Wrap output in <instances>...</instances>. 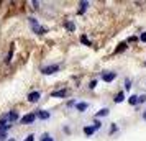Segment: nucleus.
<instances>
[{
	"label": "nucleus",
	"mask_w": 146,
	"mask_h": 141,
	"mask_svg": "<svg viewBox=\"0 0 146 141\" xmlns=\"http://www.w3.org/2000/svg\"><path fill=\"white\" fill-rule=\"evenodd\" d=\"M28 23H30V26H31V31H33V33H36V34H44L48 31L46 28L41 26L40 21L36 20V18H33V17H30V18H28Z\"/></svg>",
	"instance_id": "1"
},
{
	"label": "nucleus",
	"mask_w": 146,
	"mask_h": 141,
	"mask_svg": "<svg viewBox=\"0 0 146 141\" xmlns=\"http://www.w3.org/2000/svg\"><path fill=\"white\" fill-rule=\"evenodd\" d=\"M36 112H31V113H27V115H23L20 118V123L21 125H31V123H35L36 121Z\"/></svg>",
	"instance_id": "2"
},
{
	"label": "nucleus",
	"mask_w": 146,
	"mask_h": 141,
	"mask_svg": "<svg viewBox=\"0 0 146 141\" xmlns=\"http://www.w3.org/2000/svg\"><path fill=\"white\" fill-rule=\"evenodd\" d=\"M59 69H61L59 64H51V66L43 67V69H41V74H44V75H53V74H56V72H59Z\"/></svg>",
	"instance_id": "3"
},
{
	"label": "nucleus",
	"mask_w": 146,
	"mask_h": 141,
	"mask_svg": "<svg viewBox=\"0 0 146 141\" xmlns=\"http://www.w3.org/2000/svg\"><path fill=\"white\" fill-rule=\"evenodd\" d=\"M3 117H5V118H7V121H8V123H12V125H13L15 121H20V115H18V112H17V110H10V112H8V113H5Z\"/></svg>",
	"instance_id": "4"
},
{
	"label": "nucleus",
	"mask_w": 146,
	"mask_h": 141,
	"mask_svg": "<svg viewBox=\"0 0 146 141\" xmlns=\"http://www.w3.org/2000/svg\"><path fill=\"white\" fill-rule=\"evenodd\" d=\"M100 79L104 82H113L117 79V72H112V71H108V72H102L100 74Z\"/></svg>",
	"instance_id": "5"
},
{
	"label": "nucleus",
	"mask_w": 146,
	"mask_h": 141,
	"mask_svg": "<svg viewBox=\"0 0 146 141\" xmlns=\"http://www.w3.org/2000/svg\"><path fill=\"white\" fill-rule=\"evenodd\" d=\"M27 99H28V102H30V103H36V102L41 99V94L38 92V90H33V92H30V94H28Z\"/></svg>",
	"instance_id": "6"
},
{
	"label": "nucleus",
	"mask_w": 146,
	"mask_h": 141,
	"mask_svg": "<svg viewBox=\"0 0 146 141\" xmlns=\"http://www.w3.org/2000/svg\"><path fill=\"white\" fill-rule=\"evenodd\" d=\"M36 117H38V120H49L51 118V112H48V110H38Z\"/></svg>",
	"instance_id": "7"
},
{
	"label": "nucleus",
	"mask_w": 146,
	"mask_h": 141,
	"mask_svg": "<svg viewBox=\"0 0 146 141\" xmlns=\"http://www.w3.org/2000/svg\"><path fill=\"white\" fill-rule=\"evenodd\" d=\"M66 95H67L66 89H62V90H54V92H51V99H64Z\"/></svg>",
	"instance_id": "8"
},
{
	"label": "nucleus",
	"mask_w": 146,
	"mask_h": 141,
	"mask_svg": "<svg viewBox=\"0 0 146 141\" xmlns=\"http://www.w3.org/2000/svg\"><path fill=\"white\" fill-rule=\"evenodd\" d=\"M87 108H89V103H87V102H77V103H76V110H77L79 113L86 112Z\"/></svg>",
	"instance_id": "9"
},
{
	"label": "nucleus",
	"mask_w": 146,
	"mask_h": 141,
	"mask_svg": "<svg viewBox=\"0 0 146 141\" xmlns=\"http://www.w3.org/2000/svg\"><path fill=\"white\" fill-rule=\"evenodd\" d=\"M94 133H95V128H94L92 125H86V126H84V134H86V136L90 138V136H94Z\"/></svg>",
	"instance_id": "10"
},
{
	"label": "nucleus",
	"mask_w": 146,
	"mask_h": 141,
	"mask_svg": "<svg viewBox=\"0 0 146 141\" xmlns=\"http://www.w3.org/2000/svg\"><path fill=\"white\" fill-rule=\"evenodd\" d=\"M123 100H125V90H120L118 94L115 95V99H113V102H115V103H121Z\"/></svg>",
	"instance_id": "11"
},
{
	"label": "nucleus",
	"mask_w": 146,
	"mask_h": 141,
	"mask_svg": "<svg viewBox=\"0 0 146 141\" xmlns=\"http://www.w3.org/2000/svg\"><path fill=\"white\" fill-rule=\"evenodd\" d=\"M108 113H110V110H108V108H100L99 112L95 113V118H102V117H108Z\"/></svg>",
	"instance_id": "12"
},
{
	"label": "nucleus",
	"mask_w": 146,
	"mask_h": 141,
	"mask_svg": "<svg viewBox=\"0 0 146 141\" xmlns=\"http://www.w3.org/2000/svg\"><path fill=\"white\" fill-rule=\"evenodd\" d=\"M90 3L89 2H86V0H82V2H79V7H80V10H79V15H82L84 12L87 10V7H89Z\"/></svg>",
	"instance_id": "13"
},
{
	"label": "nucleus",
	"mask_w": 146,
	"mask_h": 141,
	"mask_svg": "<svg viewBox=\"0 0 146 141\" xmlns=\"http://www.w3.org/2000/svg\"><path fill=\"white\" fill-rule=\"evenodd\" d=\"M64 28H66L67 31H71V33L76 31V25H74L72 21H66V23H64Z\"/></svg>",
	"instance_id": "14"
},
{
	"label": "nucleus",
	"mask_w": 146,
	"mask_h": 141,
	"mask_svg": "<svg viewBox=\"0 0 146 141\" xmlns=\"http://www.w3.org/2000/svg\"><path fill=\"white\" fill-rule=\"evenodd\" d=\"M128 103H130L131 107H136V105H138V95H130V99H128Z\"/></svg>",
	"instance_id": "15"
},
{
	"label": "nucleus",
	"mask_w": 146,
	"mask_h": 141,
	"mask_svg": "<svg viewBox=\"0 0 146 141\" xmlns=\"http://www.w3.org/2000/svg\"><path fill=\"white\" fill-rule=\"evenodd\" d=\"M12 58H13V46L10 48V51H8L7 58H5V64H10V62H12Z\"/></svg>",
	"instance_id": "16"
},
{
	"label": "nucleus",
	"mask_w": 146,
	"mask_h": 141,
	"mask_svg": "<svg viewBox=\"0 0 146 141\" xmlns=\"http://www.w3.org/2000/svg\"><path fill=\"white\" fill-rule=\"evenodd\" d=\"M40 141H54V140H53V136H51L49 133H43L41 138H40Z\"/></svg>",
	"instance_id": "17"
},
{
	"label": "nucleus",
	"mask_w": 146,
	"mask_h": 141,
	"mask_svg": "<svg viewBox=\"0 0 146 141\" xmlns=\"http://www.w3.org/2000/svg\"><path fill=\"white\" fill-rule=\"evenodd\" d=\"M123 87H125V90H130V89L133 87L131 79H128V77H126V79H125V84H123Z\"/></svg>",
	"instance_id": "18"
},
{
	"label": "nucleus",
	"mask_w": 146,
	"mask_h": 141,
	"mask_svg": "<svg viewBox=\"0 0 146 141\" xmlns=\"http://www.w3.org/2000/svg\"><path fill=\"white\" fill-rule=\"evenodd\" d=\"M80 43H82V44H86V46H90V41H89V38H87L86 34H80Z\"/></svg>",
	"instance_id": "19"
},
{
	"label": "nucleus",
	"mask_w": 146,
	"mask_h": 141,
	"mask_svg": "<svg viewBox=\"0 0 146 141\" xmlns=\"http://www.w3.org/2000/svg\"><path fill=\"white\" fill-rule=\"evenodd\" d=\"M125 49H126V43H120V44H118V48L115 49V53L118 54V53H121V51H125Z\"/></svg>",
	"instance_id": "20"
},
{
	"label": "nucleus",
	"mask_w": 146,
	"mask_h": 141,
	"mask_svg": "<svg viewBox=\"0 0 146 141\" xmlns=\"http://www.w3.org/2000/svg\"><path fill=\"white\" fill-rule=\"evenodd\" d=\"M94 128H95V131H97V130H100V128H102V123H100L99 121V118H95V120H94V125H92Z\"/></svg>",
	"instance_id": "21"
},
{
	"label": "nucleus",
	"mask_w": 146,
	"mask_h": 141,
	"mask_svg": "<svg viewBox=\"0 0 146 141\" xmlns=\"http://www.w3.org/2000/svg\"><path fill=\"white\" fill-rule=\"evenodd\" d=\"M95 87H97V79H92V81L89 82V89H90V90H94Z\"/></svg>",
	"instance_id": "22"
},
{
	"label": "nucleus",
	"mask_w": 146,
	"mask_h": 141,
	"mask_svg": "<svg viewBox=\"0 0 146 141\" xmlns=\"http://www.w3.org/2000/svg\"><path fill=\"white\" fill-rule=\"evenodd\" d=\"M117 130H118V126H117L115 123H112V126H110V130H108V134H113Z\"/></svg>",
	"instance_id": "23"
},
{
	"label": "nucleus",
	"mask_w": 146,
	"mask_h": 141,
	"mask_svg": "<svg viewBox=\"0 0 146 141\" xmlns=\"http://www.w3.org/2000/svg\"><path fill=\"white\" fill-rule=\"evenodd\" d=\"M146 102V95H138V103H145Z\"/></svg>",
	"instance_id": "24"
},
{
	"label": "nucleus",
	"mask_w": 146,
	"mask_h": 141,
	"mask_svg": "<svg viewBox=\"0 0 146 141\" xmlns=\"http://www.w3.org/2000/svg\"><path fill=\"white\" fill-rule=\"evenodd\" d=\"M139 41L141 43H146V31H143V33L139 34Z\"/></svg>",
	"instance_id": "25"
},
{
	"label": "nucleus",
	"mask_w": 146,
	"mask_h": 141,
	"mask_svg": "<svg viewBox=\"0 0 146 141\" xmlns=\"http://www.w3.org/2000/svg\"><path fill=\"white\" fill-rule=\"evenodd\" d=\"M23 141H35V134H33V133H30V134H28V136H27V138H25Z\"/></svg>",
	"instance_id": "26"
},
{
	"label": "nucleus",
	"mask_w": 146,
	"mask_h": 141,
	"mask_svg": "<svg viewBox=\"0 0 146 141\" xmlns=\"http://www.w3.org/2000/svg\"><path fill=\"white\" fill-rule=\"evenodd\" d=\"M76 103H77L76 100H69L67 102V107H76Z\"/></svg>",
	"instance_id": "27"
},
{
	"label": "nucleus",
	"mask_w": 146,
	"mask_h": 141,
	"mask_svg": "<svg viewBox=\"0 0 146 141\" xmlns=\"http://www.w3.org/2000/svg\"><path fill=\"white\" fill-rule=\"evenodd\" d=\"M136 40H138L136 36H130V40H128V41H131V43H135V41H136Z\"/></svg>",
	"instance_id": "28"
},
{
	"label": "nucleus",
	"mask_w": 146,
	"mask_h": 141,
	"mask_svg": "<svg viewBox=\"0 0 146 141\" xmlns=\"http://www.w3.org/2000/svg\"><path fill=\"white\" fill-rule=\"evenodd\" d=\"M143 120H146V112H143Z\"/></svg>",
	"instance_id": "29"
},
{
	"label": "nucleus",
	"mask_w": 146,
	"mask_h": 141,
	"mask_svg": "<svg viewBox=\"0 0 146 141\" xmlns=\"http://www.w3.org/2000/svg\"><path fill=\"white\" fill-rule=\"evenodd\" d=\"M7 141H17V140H15V138H8Z\"/></svg>",
	"instance_id": "30"
},
{
	"label": "nucleus",
	"mask_w": 146,
	"mask_h": 141,
	"mask_svg": "<svg viewBox=\"0 0 146 141\" xmlns=\"http://www.w3.org/2000/svg\"><path fill=\"white\" fill-rule=\"evenodd\" d=\"M145 66H146V62H145Z\"/></svg>",
	"instance_id": "31"
}]
</instances>
